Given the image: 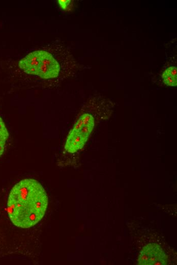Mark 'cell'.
Masks as SVG:
<instances>
[{"instance_id": "1", "label": "cell", "mask_w": 177, "mask_h": 265, "mask_svg": "<svg viewBox=\"0 0 177 265\" xmlns=\"http://www.w3.org/2000/svg\"><path fill=\"white\" fill-rule=\"evenodd\" d=\"M48 205L47 194L37 180L26 178L11 189L7 202L9 217L15 226L29 228L43 217Z\"/></svg>"}, {"instance_id": "2", "label": "cell", "mask_w": 177, "mask_h": 265, "mask_svg": "<svg viewBox=\"0 0 177 265\" xmlns=\"http://www.w3.org/2000/svg\"><path fill=\"white\" fill-rule=\"evenodd\" d=\"M95 126V119L92 115L84 113L81 115L70 131L64 148L71 153L82 149L92 132Z\"/></svg>"}, {"instance_id": "3", "label": "cell", "mask_w": 177, "mask_h": 265, "mask_svg": "<svg viewBox=\"0 0 177 265\" xmlns=\"http://www.w3.org/2000/svg\"><path fill=\"white\" fill-rule=\"evenodd\" d=\"M137 262L139 265H166L168 257L159 245L151 243L141 249Z\"/></svg>"}, {"instance_id": "4", "label": "cell", "mask_w": 177, "mask_h": 265, "mask_svg": "<svg viewBox=\"0 0 177 265\" xmlns=\"http://www.w3.org/2000/svg\"><path fill=\"white\" fill-rule=\"evenodd\" d=\"M60 71L58 62L51 54L43 50L40 59L37 75L43 79L55 78Z\"/></svg>"}, {"instance_id": "5", "label": "cell", "mask_w": 177, "mask_h": 265, "mask_svg": "<svg viewBox=\"0 0 177 265\" xmlns=\"http://www.w3.org/2000/svg\"><path fill=\"white\" fill-rule=\"evenodd\" d=\"M43 50H36L30 52L20 60L19 67L28 74L37 75L40 58Z\"/></svg>"}, {"instance_id": "6", "label": "cell", "mask_w": 177, "mask_h": 265, "mask_svg": "<svg viewBox=\"0 0 177 265\" xmlns=\"http://www.w3.org/2000/svg\"><path fill=\"white\" fill-rule=\"evenodd\" d=\"M161 77L164 84L169 87H175L177 85V69L172 66L166 68L162 73Z\"/></svg>"}, {"instance_id": "7", "label": "cell", "mask_w": 177, "mask_h": 265, "mask_svg": "<svg viewBox=\"0 0 177 265\" xmlns=\"http://www.w3.org/2000/svg\"><path fill=\"white\" fill-rule=\"evenodd\" d=\"M9 136V132L5 123L0 117V157L4 152L6 142Z\"/></svg>"}, {"instance_id": "8", "label": "cell", "mask_w": 177, "mask_h": 265, "mask_svg": "<svg viewBox=\"0 0 177 265\" xmlns=\"http://www.w3.org/2000/svg\"><path fill=\"white\" fill-rule=\"evenodd\" d=\"M58 3L60 7L65 10L70 9L72 6V1L71 0H58Z\"/></svg>"}]
</instances>
